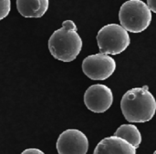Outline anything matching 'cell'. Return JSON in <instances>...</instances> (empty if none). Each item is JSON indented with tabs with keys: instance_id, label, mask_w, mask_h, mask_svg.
Instances as JSON below:
<instances>
[{
	"instance_id": "cell-4",
	"label": "cell",
	"mask_w": 156,
	"mask_h": 154,
	"mask_svg": "<svg viewBox=\"0 0 156 154\" xmlns=\"http://www.w3.org/2000/svg\"><path fill=\"white\" fill-rule=\"evenodd\" d=\"M96 39L101 53L108 55H119L131 44L128 31L118 24H108L102 26Z\"/></svg>"
},
{
	"instance_id": "cell-1",
	"label": "cell",
	"mask_w": 156,
	"mask_h": 154,
	"mask_svg": "<svg viewBox=\"0 0 156 154\" xmlns=\"http://www.w3.org/2000/svg\"><path fill=\"white\" fill-rule=\"evenodd\" d=\"M121 110L129 122H147L155 114L156 100L147 86L133 88L122 96Z\"/></svg>"
},
{
	"instance_id": "cell-13",
	"label": "cell",
	"mask_w": 156,
	"mask_h": 154,
	"mask_svg": "<svg viewBox=\"0 0 156 154\" xmlns=\"http://www.w3.org/2000/svg\"><path fill=\"white\" fill-rule=\"evenodd\" d=\"M147 5L152 12L156 13V0H147Z\"/></svg>"
},
{
	"instance_id": "cell-2",
	"label": "cell",
	"mask_w": 156,
	"mask_h": 154,
	"mask_svg": "<svg viewBox=\"0 0 156 154\" xmlns=\"http://www.w3.org/2000/svg\"><path fill=\"white\" fill-rule=\"evenodd\" d=\"M81 48L82 39L72 20L63 21L62 27L54 31L48 39L50 54L62 62L73 61L80 53Z\"/></svg>"
},
{
	"instance_id": "cell-12",
	"label": "cell",
	"mask_w": 156,
	"mask_h": 154,
	"mask_svg": "<svg viewBox=\"0 0 156 154\" xmlns=\"http://www.w3.org/2000/svg\"><path fill=\"white\" fill-rule=\"evenodd\" d=\"M23 154H43V152L38 149H27L25 150Z\"/></svg>"
},
{
	"instance_id": "cell-6",
	"label": "cell",
	"mask_w": 156,
	"mask_h": 154,
	"mask_svg": "<svg viewBox=\"0 0 156 154\" xmlns=\"http://www.w3.org/2000/svg\"><path fill=\"white\" fill-rule=\"evenodd\" d=\"M84 103L88 110L94 113H103L113 103L112 89L103 84H94L88 88L84 94Z\"/></svg>"
},
{
	"instance_id": "cell-9",
	"label": "cell",
	"mask_w": 156,
	"mask_h": 154,
	"mask_svg": "<svg viewBox=\"0 0 156 154\" xmlns=\"http://www.w3.org/2000/svg\"><path fill=\"white\" fill-rule=\"evenodd\" d=\"M49 5V0H16L18 13L24 17L38 18L45 15Z\"/></svg>"
},
{
	"instance_id": "cell-5",
	"label": "cell",
	"mask_w": 156,
	"mask_h": 154,
	"mask_svg": "<svg viewBox=\"0 0 156 154\" xmlns=\"http://www.w3.org/2000/svg\"><path fill=\"white\" fill-rule=\"evenodd\" d=\"M115 69V60L104 53L88 56L82 61L83 73L93 80H105L114 73Z\"/></svg>"
},
{
	"instance_id": "cell-10",
	"label": "cell",
	"mask_w": 156,
	"mask_h": 154,
	"mask_svg": "<svg viewBox=\"0 0 156 154\" xmlns=\"http://www.w3.org/2000/svg\"><path fill=\"white\" fill-rule=\"evenodd\" d=\"M114 135L125 140L136 149L139 148L142 142V135L139 131L138 128L133 124H122L121 125L117 131H115Z\"/></svg>"
},
{
	"instance_id": "cell-8",
	"label": "cell",
	"mask_w": 156,
	"mask_h": 154,
	"mask_svg": "<svg viewBox=\"0 0 156 154\" xmlns=\"http://www.w3.org/2000/svg\"><path fill=\"white\" fill-rule=\"evenodd\" d=\"M95 154H134L136 148L125 140L113 135L101 140L96 146Z\"/></svg>"
},
{
	"instance_id": "cell-14",
	"label": "cell",
	"mask_w": 156,
	"mask_h": 154,
	"mask_svg": "<svg viewBox=\"0 0 156 154\" xmlns=\"http://www.w3.org/2000/svg\"><path fill=\"white\" fill-rule=\"evenodd\" d=\"M154 154H156V151H155V152H154Z\"/></svg>"
},
{
	"instance_id": "cell-3",
	"label": "cell",
	"mask_w": 156,
	"mask_h": 154,
	"mask_svg": "<svg viewBox=\"0 0 156 154\" xmlns=\"http://www.w3.org/2000/svg\"><path fill=\"white\" fill-rule=\"evenodd\" d=\"M119 20L128 32L141 33L151 25L152 11L142 0H128L120 8Z\"/></svg>"
},
{
	"instance_id": "cell-11",
	"label": "cell",
	"mask_w": 156,
	"mask_h": 154,
	"mask_svg": "<svg viewBox=\"0 0 156 154\" xmlns=\"http://www.w3.org/2000/svg\"><path fill=\"white\" fill-rule=\"evenodd\" d=\"M11 9L10 0H0V20L5 18Z\"/></svg>"
},
{
	"instance_id": "cell-7",
	"label": "cell",
	"mask_w": 156,
	"mask_h": 154,
	"mask_svg": "<svg viewBox=\"0 0 156 154\" xmlns=\"http://www.w3.org/2000/svg\"><path fill=\"white\" fill-rule=\"evenodd\" d=\"M56 147L59 154H86L89 150V141L82 131L69 129L58 136Z\"/></svg>"
}]
</instances>
